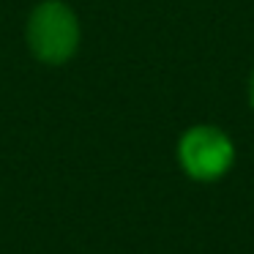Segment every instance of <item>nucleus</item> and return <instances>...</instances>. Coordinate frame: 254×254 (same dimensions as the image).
Wrapping results in <instances>:
<instances>
[{
  "mask_svg": "<svg viewBox=\"0 0 254 254\" xmlns=\"http://www.w3.org/2000/svg\"><path fill=\"white\" fill-rule=\"evenodd\" d=\"M25 44L44 66H66L82 44V25L66 0H39L25 22Z\"/></svg>",
  "mask_w": 254,
  "mask_h": 254,
  "instance_id": "f257e3e1",
  "label": "nucleus"
},
{
  "mask_svg": "<svg viewBox=\"0 0 254 254\" xmlns=\"http://www.w3.org/2000/svg\"><path fill=\"white\" fill-rule=\"evenodd\" d=\"M175 156L189 181L216 183L235 167V142L221 126L197 123L181 134Z\"/></svg>",
  "mask_w": 254,
  "mask_h": 254,
  "instance_id": "f03ea898",
  "label": "nucleus"
},
{
  "mask_svg": "<svg viewBox=\"0 0 254 254\" xmlns=\"http://www.w3.org/2000/svg\"><path fill=\"white\" fill-rule=\"evenodd\" d=\"M246 99H249V107L254 110V68L249 74V85H246Z\"/></svg>",
  "mask_w": 254,
  "mask_h": 254,
  "instance_id": "7ed1b4c3",
  "label": "nucleus"
}]
</instances>
